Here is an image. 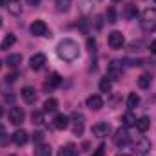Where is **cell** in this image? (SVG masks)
<instances>
[{
  "label": "cell",
  "mask_w": 156,
  "mask_h": 156,
  "mask_svg": "<svg viewBox=\"0 0 156 156\" xmlns=\"http://www.w3.org/2000/svg\"><path fill=\"white\" fill-rule=\"evenodd\" d=\"M56 53H58V56H60L64 62H75L78 56H80V47H78V44L75 40L64 38L58 44Z\"/></svg>",
  "instance_id": "1"
},
{
  "label": "cell",
  "mask_w": 156,
  "mask_h": 156,
  "mask_svg": "<svg viewBox=\"0 0 156 156\" xmlns=\"http://www.w3.org/2000/svg\"><path fill=\"white\" fill-rule=\"evenodd\" d=\"M140 24H142V29L144 31H156V7H149V9H145L144 13H142V20H140Z\"/></svg>",
  "instance_id": "2"
},
{
  "label": "cell",
  "mask_w": 156,
  "mask_h": 156,
  "mask_svg": "<svg viewBox=\"0 0 156 156\" xmlns=\"http://www.w3.org/2000/svg\"><path fill=\"white\" fill-rule=\"evenodd\" d=\"M123 75V66L120 60H113L109 66H107V78L111 80H120Z\"/></svg>",
  "instance_id": "3"
},
{
  "label": "cell",
  "mask_w": 156,
  "mask_h": 156,
  "mask_svg": "<svg viewBox=\"0 0 156 156\" xmlns=\"http://www.w3.org/2000/svg\"><path fill=\"white\" fill-rule=\"evenodd\" d=\"M129 133H127V129L125 127H120L116 129V133H115V136H113V140H115V145L116 147H125L127 144H129Z\"/></svg>",
  "instance_id": "4"
},
{
  "label": "cell",
  "mask_w": 156,
  "mask_h": 156,
  "mask_svg": "<svg viewBox=\"0 0 156 156\" xmlns=\"http://www.w3.org/2000/svg\"><path fill=\"white\" fill-rule=\"evenodd\" d=\"M31 33L35 37H51V33H49V29H47L44 20H35L31 24Z\"/></svg>",
  "instance_id": "5"
},
{
  "label": "cell",
  "mask_w": 156,
  "mask_h": 156,
  "mask_svg": "<svg viewBox=\"0 0 156 156\" xmlns=\"http://www.w3.org/2000/svg\"><path fill=\"white\" fill-rule=\"evenodd\" d=\"M134 151H136V154L138 156H147L149 154V151H151V142L147 140V138H138L136 140V144H134Z\"/></svg>",
  "instance_id": "6"
},
{
  "label": "cell",
  "mask_w": 156,
  "mask_h": 156,
  "mask_svg": "<svg viewBox=\"0 0 156 156\" xmlns=\"http://www.w3.org/2000/svg\"><path fill=\"white\" fill-rule=\"evenodd\" d=\"M123 35L120 33V31H113V33H109V37H107V44H109V47L111 49H122V45H123Z\"/></svg>",
  "instance_id": "7"
},
{
  "label": "cell",
  "mask_w": 156,
  "mask_h": 156,
  "mask_svg": "<svg viewBox=\"0 0 156 156\" xmlns=\"http://www.w3.org/2000/svg\"><path fill=\"white\" fill-rule=\"evenodd\" d=\"M24 118H26L24 109H20V107H11V111H9V122H11L13 125H20V123L24 122Z\"/></svg>",
  "instance_id": "8"
},
{
  "label": "cell",
  "mask_w": 156,
  "mask_h": 156,
  "mask_svg": "<svg viewBox=\"0 0 156 156\" xmlns=\"http://www.w3.org/2000/svg\"><path fill=\"white\" fill-rule=\"evenodd\" d=\"M109 131H111V125H109L107 122H100V123L93 125V134H94V136H98V138L107 136V134H109Z\"/></svg>",
  "instance_id": "9"
},
{
  "label": "cell",
  "mask_w": 156,
  "mask_h": 156,
  "mask_svg": "<svg viewBox=\"0 0 156 156\" xmlns=\"http://www.w3.org/2000/svg\"><path fill=\"white\" fill-rule=\"evenodd\" d=\"M71 120H73V133L82 136V133H83V116L80 113H73Z\"/></svg>",
  "instance_id": "10"
},
{
  "label": "cell",
  "mask_w": 156,
  "mask_h": 156,
  "mask_svg": "<svg viewBox=\"0 0 156 156\" xmlns=\"http://www.w3.org/2000/svg\"><path fill=\"white\" fill-rule=\"evenodd\" d=\"M87 107L89 109H93V111H98V109H102L104 107V100H102V96L100 94H91L89 98H87Z\"/></svg>",
  "instance_id": "11"
},
{
  "label": "cell",
  "mask_w": 156,
  "mask_h": 156,
  "mask_svg": "<svg viewBox=\"0 0 156 156\" xmlns=\"http://www.w3.org/2000/svg\"><path fill=\"white\" fill-rule=\"evenodd\" d=\"M20 96L24 98V102H27V104H33L35 100H37V91H35V87H24L22 91H20Z\"/></svg>",
  "instance_id": "12"
},
{
  "label": "cell",
  "mask_w": 156,
  "mask_h": 156,
  "mask_svg": "<svg viewBox=\"0 0 156 156\" xmlns=\"http://www.w3.org/2000/svg\"><path fill=\"white\" fill-rule=\"evenodd\" d=\"M29 64H31V67H33L35 71L42 69V67H44V64H45V55H42V53L33 55V56H31V60H29Z\"/></svg>",
  "instance_id": "13"
},
{
  "label": "cell",
  "mask_w": 156,
  "mask_h": 156,
  "mask_svg": "<svg viewBox=\"0 0 156 156\" xmlns=\"http://www.w3.org/2000/svg\"><path fill=\"white\" fill-rule=\"evenodd\" d=\"M60 83H62L60 75H58V73H53V75H49V76H47L45 83H44V87H45V89H55V87H58Z\"/></svg>",
  "instance_id": "14"
},
{
  "label": "cell",
  "mask_w": 156,
  "mask_h": 156,
  "mask_svg": "<svg viewBox=\"0 0 156 156\" xmlns=\"http://www.w3.org/2000/svg\"><path fill=\"white\" fill-rule=\"evenodd\" d=\"M53 125H55V129L64 131V129H67V125H69V118L66 116V115H56L55 120H53Z\"/></svg>",
  "instance_id": "15"
},
{
  "label": "cell",
  "mask_w": 156,
  "mask_h": 156,
  "mask_svg": "<svg viewBox=\"0 0 156 156\" xmlns=\"http://www.w3.org/2000/svg\"><path fill=\"white\" fill-rule=\"evenodd\" d=\"M13 142H15L16 145H26V142H27V133H26L24 129H16V131L13 133Z\"/></svg>",
  "instance_id": "16"
},
{
  "label": "cell",
  "mask_w": 156,
  "mask_h": 156,
  "mask_svg": "<svg viewBox=\"0 0 156 156\" xmlns=\"http://www.w3.org/2000/svg\"><path fill=\"white\" fill-rule=\"evenodd\" d=\"M60 156H78V147L75 144H67L60 149Z\"/></svg>",
  "instance_id": "17"
},
{
  "label": "cell",
  "mask_w": 156,
  "mask_h": 156,
  "mask_svg": "<svg viewBox=\"0 0 156 156\" xmlns=\"http://www.w3.org/2000/svg\"><path fill=\"white\" fill-rule=\"evenodd\" d=\"M51 154H53V151L47 144H38L35 147V156H51Z\"/></svg>",
  "instance_id": "18"
},
{
  "label": "cell",
  "mask_w": 156,
  "mask_h": 156,
  "mask_svg": "<svg viewBox=\"0 0 156 156\" xmlns=\"http://www.w3.org/2000/svg\"><path fill=\"white\" fill-rule=\"evenodd\" d=\"M136 127H138V131H140V133H145V131L151 127V120H149L147 116L138 118V120H136Z\"/></svg>",
  "instance_id": "19"
},
{
  "label": "cell",
  "mask_w": 156,
  "mask_h": 156,
  "mask_svg": "<svg viewBox=\"0 0 156 156\" xmlns=\"http://www.w3.org/2000/svg\"><path fill=\"white\" fill-rule=\"evenodd\" d=\"M58 109V102L55 100V98H47L45 102H44V111L45 113H55Z\"/></svg>",
  "instance_id": "20"
},
{
  "label": "cell",
  "mask_w": 156,
  "mask_h": 156,
  "mask_svg": "<svg viewBox=\"0 0 156 156\" xmlns=\"http://www.w3.org/2000/svg\"><path fill=\"white\" fill-rule=\"evenodd\" d=\"M71 4H73V0H56V2H55V5H56V11H60V13H66V11H69Z\"/></svg>",
  "instance_id": "21"
},
{
  "label": "cell",
  "mask_w": 156,
  "mask_h": 156,
  "mask_svg": "<svg viewBox=\"0 0 156 156\" xmlns=\"http://www.w3.org/2000/svg\"><path fill=\"white\" fill-rule=\"evenodd\" d=\"M122 122H123L125 127H133V125H136V116H134L131 111H127V113L122 116Z\"/></svg>",
  "instance_id": "22"
},
{
  "label": "cell",
  "mask_w": 156,
  "mask_h": 156,
  "mask_svg": "<svg viewBox=\"0 0 156 156\" xmlns=\"http://www.w3.org/2000/svg\"><path fill=\"white\" fill-rule=\"evenodd\" d=\"M20 62H22V55H11L5 58V66H9V67H16Z\"/></svg>",
  "instance_id": "23"
},
{
  "label": "cell",
  "mask_w": 156,
  "mask_h": 156,
  "mask_svg": "<svg viewBox=\"0 0 156 156\" xmlns=\"http://www.w3.org/2000/svg\"><path fill=\"white\" fill-rule=\"evenodd\" d=\"M138 104H140V96L136 93H131L129 98H127V107L129 109H134V107H138Z\"/></svg>",
  "instance_id": "24"
},
{
  "label": "cell",
  "mask_w": 156,
  "mask_h": 156,
  "mask_svg": "<svg viewBox=\"0 0 156 156\" xmlns=\"http://www.w3.org/2000/svg\"><path fill=\"white\" fill-rule=\"evenodd\" d=\"M151 83H153L151 75H142V76L138 78V87H142V89H147Z\"/></svg>",
  "instance_id": "25"
},
{
  "label": "cell",
  "mask_w": 156,
  "mask_h": 156,
  "mask_svg": "<svg viewBox=\"0 0 156 156\" xmlns=\"http://www.w3.org/2000/svg\"><path fill=\"white\" fill-rule=\"evenodd\" d=\"M7 9H9V13H13V15H20V11H22L20 2H18V0H9Z\"/></svg>",
  "instance_id": "26"
},
{
  "label": "cell",
  "mask_w": 156,
  "mask_h": 156,
  "mask_svg": "<svg viewBox=\"0 0 156 156\" xmlns=\"http://www.w3.org/2000/svg\"><path fill=\"white\" fill-rule=\"evenodd\" d=\"M98 87H100V91H102V93H109V91H111V89H113V83H111V78H102V80H100V85H98Z\"/></svg>",
  "instance_id": "27"
},
{
  "label": "cell",
  "mask_w": 156,
  "mask_h": 156,
  "mask_svg": "<svg viewBox=\"0 0 156 156\" xmlns=\"http://www.w3.org/2000/svg\"><path fill=\"white\" fill-rule=\"evenodd\" d=\"M15 42H16V37H15V35H7L5 38L2 40V44H0V49H4V51H5V49H9V47H11Z\"/></svg>",
  "instance_id": "28"
},
{
  "label": "cell",
  "mask_w": 156,
  "mask_h": 156,
  "mask_svg": "<svg viewBox=\"0 0 156 156\" xmlns=\"http://www.w3.org/2000/svg\"><path fill=\"white\" fill-rule=\"evenodd\" d=\"M105 18H107V22L109 24H116V9L111 5V7H107V13H105Z\"/></svg>",
  "instance_id": "29"
},
{
  "label": "cell",
  "mask_w": 156,
  "mask_h": 156,
  "mask_svg": "<svg viewBox=\"0 0 156 156\" xmlns=\"http://www.w3.org/2000/svg\"><path fill=\"white\" fill-rule=\"evenodd\" d=\"M136 15H138L136 7H134L133 4H129V5H127V9H125V16H127V18H134Z\"/></svg>",
  "instance_id": "30"
},
{
  "label": "cell",
  "mask_w": 156,
  "mask_h": 156,
  "mask_svg": "<svg viewBox=\"0 0 156 156\" xmlns=\"http://www.w3.org/2000/svg\"><path fill=\"white\" fill-rule=\"evenodd\" d=\"M31 120H33V123H42L44 122V113L42 111H33Z\"/></svg>",
  "instance_id": "31"
},
{
  "label": "cell",
  "mask_w": 156,
  "mask_h": 156,
  "mask_svg": "<svg viewBox=\"0 0 156 156\" xmlns=\"http://www.w3.org/2000/svg\"><path fill=\"white\" fill-rule=\"evenodd\" d=\"M87 49H89L91 53H94V51H96V40L93 38V37H89V38H87Z\"/></svg>",
  "instance_id": "32"
},
{
  "label": "cell",
  "mask_w": 156,
  "mask_h": 156,
  "mask_svg": "<svg viewBox=\"0 0 156 156\" xmlns=\"http://www.w3.org/2000/svg\"><path fill=\"white\" fill-rule=\"evenodd\" d=\"M5 136H7V131H5V127L0 123V142H5Z\"/></svg>",
  "instance_id": "33"
},
{
  "label": "cell",
  "mask_w": 156,
  "mask_h": 156,
  "mask_svg": "<svg viewBox=\"0 0 156 156\" xmlns=\"http://www.w3.org/2000/svg\"><path fill=\"white\" fill-rule=\"evenodd\" d=\"M104 151H105V145H104V144H100V145H98V149L94 151V154H93V156H104Z\"/></svg>",
  "instance_id": "34"
},
{
  "label": "cell",
  "mask_w": 156,
  "mask_h": 156,
  "mask_svg": "<svg viewBox=\"0 0 156 156\" xmlns=\"http://www.w3.org/2000/svg\"><path fill=\"white\" fill-rule=\"evenodd\" d=\"M33 140H35V142H42V140H44V133H42V131H37V133L33 134Z\"/></svg>",
  "instance_id": "35"
},
{
  "label": "cell",
  "mask_w": 156,
  "mask_h": 156,
  "mask_svg": "<svg viewBox=\"0 0 156 156\" xmlns=\"http://www.w3.org/2000/svg\"><path fill=\"white\" fill-rule=\"evenodd\" d=\"M16 78H18V75H16V73H11V75H7V76H5V80H7L9 83H13Z\"/></svg>",
  "instance_id": "36"
},
{
  "label": "cell",
  "mask_w": 156,
  "mask_h": 156,
  "mask_svg": "<svg viewBox=\"0 0 156 156\" xmlns=\"http://www.w3.org/2000/svg\"><path fill=\"white\" fill-rule=\"evenodd\" d=\"M26 2H27L29 5H33V7H35V5H38V4L42 2V0H26Z\"/></svg>",
  "instance_id": "37"
},
{
  "label": "cell",
  "mask_w": 156,
  "mask_h": 156,
  "mask_svg": "<svg viewBox=\"0 0 156 156\" xmlns=\"http://www.w3.org/2000/svg\"><path fill=\"white\" fill-rule=\"evenodd\" d=\"M149 49H151V53H154V55H156V40L151 42V47H149Z\"/></svg>",
  "instance_id": "38"
},
{
  "label": "cell",
  "mask_w": 156,
  "mask_h": 156,
  "mask_svg": "<svg viewBox=\"0 0 156 156\" xmlns=\"http://www.w3.org/2000/svg\"><path fill=\"white\" fill-rule=\"evenodd\" d=\"M96 27H98V29L102 27V16H96Z\"/></svg>",
  "instance_id": "39"
},
{
  "label": "cell",
  "mask_w": 156,
  "mask_h": 156,
  "mask_svg": "<svg viewBox=\"0 0 156 156\" xmlns=\"http://www.w3.org/2000/svg\"><path fill=\"white\" fill-rule=\"evenodd\" d=\"M7 2L9 0H0V5H7Z\"/></svg>",
  "instance_id": "40"
},
{
  "label": "cell",
  "mask_w": 156,
  "mask_h": 156,
  "mask_svg": "<svg viewBox=\"0 0 156 156\" xmlns=\"http://www.w3.org/2000/svg\"><path fill=\"white\" fill-rule=\"evenodd\" d=\"M2 115H4V109H2V107H0V118H2Z\"/></svg>",
  "instance_id": "41"
},
{
  "label": "cell",
  "mask_w": 156,
  "mask_h": 156,
  "mask_svg": "<svg viewBox=\"0 0 156 156\" xmlns=\"http://www.w3.org/2000/svg\"><path fill=\"white\" fill-rule=\"evenodd\" d=\"M0 27H2V18H0Z\"/></svg>",
  "instance_id": "42"
},
{
  "label": "cell",
  "mask_w": 156,
  "mask_h": 156,
  "mask_svg": "<svg viewBox=\"0 0 156 156\" xmlns=\"http://www.w3.org/2000/svg\"><path fill=\"white\" fill-rule=\"evenodd\" d=\"M118 156H127V154H118Z\"/></svg>",
  "instance_id": "43"
},
{
  "label": "cell",
  "mask_w": 156,
  "mask_h": 156,
  "mask_svg": "<svg viewBox=\"0 0 156 156\" xmlns=\"http://www.w3.org/2000/svg\"><path fill=\"white\" fill-rule=\"evenodd\" d=\"M0 67H2V62H0Z\"/></svg>",
  "instance_id": "44"
},
{
  "label": "cell",
  "mask_w": 156,
  "mask_h": 156,
  "mask_svg": "<svg viewBox=\"0 0 156 156\" xmlns=\"http://www.w3.org/2000/svg\"><path fill=\"white\" fill-rule=\"evenodd\" d=\"M115 2H120V0H115Z\"/></svg>",
  "instance_id": "45"
},
{
  "label": "cell",
  "mask_w": 156,
  "mask_h": 156,
  "mask_svg": "<svg viewBox=\"0 0 156 156\" xmlns=\"http://www.w3.org/2000/svg\"><path fill=\"white\" fill-rule=\"evenodd\" d=\"M11 156H16V154H11Z\"/></svg>",
  "instance_id": "46"
},
{
  "label": "cell",
  "mask_w": 156,
  "mask_h": 156,
  "mask_svg": "<svg viewBox=\"0 0 156 156\" xmlns=\"http://www.w3.org/2000/svg\"><path fill=\"white\" fill-rule=\"evenodd\" d=\"M154 2H156V0H154Z\"/></svg>",
  "instance_id": "47"
}]
</instances>
